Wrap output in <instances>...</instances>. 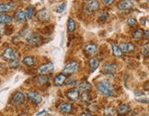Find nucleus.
<instances>
[{
    "label": "nucleus",
    "instance_id": "nucleus-15",
    "mask_svg": "<svg viewBox=\"0 0 149 116\" xmlns=\"http://www.w3.org/2000/svg\"><path fill=\"white\" fill-rule=\"evenodd\" d=\"M66 80V76L65 74H59L57 75L54 79V83L55 85H58V86H62L63 84L65 83V82Z\"/></svg>",
    "mask_w": 149,
    "mask_h": 116
},
{
    "label": "nucleus",
    "instance_id": "nucleus-25",
    "mask_svg": "<svg viewBox=\"0 0 149 116\" xmlns=\"http://www.w3.org/2000/svg\"><path fill=\"white\" fill-rule=\"evenodd\" d=\"M24 13H25V16H26V19H31L33 14H34V10H33V8L31 7V5H30L25 11H24Z\"/></svg>",
    "mask_w": 149,
    "mask_h": 116
},
{
    "label": "nucleus",
    "instance_id": "nucleus-37",
    "mask_svg": "<svg viewBox=\"0 0 149 116\" xmlns=\"http://www.w3.org/2000/svg\"><path fill=\"white\" fill-rule=\"evenodd\" d=\"M80 116H93V115H91L89 113H83L80 114Z\"/></svg>",
    "mask_w": 149,
    "mask_h": 116
},
{
    "label": "nucleus",
    "instance_id": "nucleus-29",
    "mask_svg": "<svg viewBox=\"0 0 149 116\" xmlns=\"http://www.w3.org/2000/svg\"><path fill=\"white\" fill-rule=\"evenodd\" d=\"M133 36H134V38H135V39H140L143 37V31L142 30H136L134 32Z\"/></svg>",
    "mask_w": 149,
    "mask_h": 116
},
{
    "label": "nucleus",
    "instance_id": "nucleus-33",
    "mask_svg": "<svg viewBox=\"0 0 149 116\" xmlns=\"http://www.w3.org/2000/svg\"><path fill=\"white\" fill-rule=\"evenodd\" d=\"M143 53L145 55H149V44L146 45L144 48H143Z\"/></svg>",
    "mask_w": 149,
    "mask_h": 116
},
{
    "label": "nucleus",
    "instance_id": "nucleus-31",
    "mask_svg": "<svg viewBox=\"0 0 149 116\" xmlns=\"http://www.w3.org/2000/svg\"><path fill=\"white\" fill-rule=\"evenodd\" d=\"M108 16H109L108 12H102V13L100 14V21H105V20L107 19Z\"/></svg>",
    "mask_w": 149,
    "mask_h": 116
},
{
    "label": "nucleus",
    "instance_id": "nucleus-21",
    "mask_svg": "<svg viewBox=\"0 0 149 116\" xmlns=\"http://www.w3.org/2000/svg\"><path fill=\"white\" fill-rule=\"evenodd\" d=\"M78 90L80 91H87L88 90L91 89V85L88 82H83L78 85Z\"/></svg>",
    "mask_w": 149,
    "mask_h": 116
},
{
    "label": "nucleus",
    "instance_id": "nucleus-16",
    "mask_svg": "<svg viewBox=\"0 0 149 116\" xmlns=\"http://www.w3.org/2000/svg\"><path fill=\"white\" fill-rule=\"evenodd\" d=\"M85 50L88 52V53L91 54V55H93L95 54L97 50H98V48H97V46L95 44H92V43H89L88 44L87 46L85 47Z\"/></svg>",
    "mask_w": 149,
    "mask_h": 116
},
{
    "label": "nucleus",
    "instance_id": "nucleus-22",
    "mask_svg": "<svg viewBox=\"0 0 149 116\" xmlns=\"http://www.w3.org/2000/svg\"><path fill=\"white\" fill-rule=\"evenodd\" d=\"M35 82L40 85H43L44 83H46L48 82V78L46 76H44V75H40V76L35 78Z\"/></svg>",
    "mask_w": 149,
    "mask_h": 116
},
{
    "label": "nucleus",
    "instance_id": "nucleus-4",
    "mask_svg": "<svg viewBox=\"0 0 149 116\" xmlns=\"http://www.w3.org/2000/svg\"><path fill=\"white\" fill-rule=\"evenodd\" d=\"M99 8H100V3L97 1V0H90L87 4V5H86V11H87L88 14L95 12V11H97Z\"/></svg>",
    "mask_w": 149,
    "mask_h": 116
},
{
    "label": "nucleus",
    "instance_id": "nucleus-3",
    "mask_svg": "<svg viewBox=\"0 0 149 116\" xmlns=\"http://www.w3.org/2000/svg\"><path fill=\"white\" fill-rule=\"evenodd\" d=\"M54 66L52 62H49V63H46V64H43L42 66H40L38 69H37V71L41 74V75H43V74H48V73H51L52 71H54Z\"/></svg>",
    "mask_w": 149,
    "mask_h": 116
},
{
    "label": "nucleus",
    "instance_id": "nucleus-11",
    "mask_svg": "<svg viewBox=\"0 0 149 116\" xmlns=\"http://www.w3.org/2000/svg\"><path fill=\"white\" fill-rule=\"evenodd\" d=\"M120 49L123 52L126 53V52L133 51L134 49V45L133 43H121L120 44Z\"/></svg>",
    "mask_w": 149,
    "mask_h": 116
},
{
    "label": "nucleus",
    "instance_id": "nucleus-5",
    "mask_svg": "<svg viewBox=\"0 0 149 116\" xmlns=\"http://www.w3.org/2000/svg\"><path fill=\"white\" fill-rule=\"evenodd\" d=\"M3 58L5 60H17L16 58V53H15V50L12 48H7L4 50V53H3Z\"/></svg>",
    "mask_w": 149,
    "mask_h": 116
},
{
    "label": "nucleus",
    "instance_id": "nucleus-1",
    "mask_svg": "<svg viewBox=\"0 0 149 116\" xmlns=\"http://www.w3.org/2000/svg\"><path fill=\"white\" fill-rule=\"evenodd\" d=\"M97 90H98L99 93L104 97H110L113 95L114 92L113 87L108 80H103L97 84Z\"/></svg>",
    "mask_w": 149,
    "mask_h": 116
},
{
    "label": "nucleus",
    "instance_id": "nucleus-39",
    "mask_svg": "<svg viewBox=\"0 0 149 116\" xmlns=\"http://www.w3.org/2000/svg\"><path fill=\"white\" fill-rule=\"evenodd\" d=\"M74 80H68V82H67V84H68V85L74 84Z\"/></svg>",
    "mask_w": 149,
    "mask_h": 116
},
{
    "label": "nucleus",
    "instance_id": "nucleus-24",
    "mask_svg": "<svg viewBox=\"0 0 149 116\" xmlns=\"http://www.w3.org/2000/svg\"><path fill=\"white\" fill-rule=\"evenodd\" d=\"M112 50H113V54L116 57H121L123 55V51L120 49V47H118L117 45L112 44Z\"/></svg>",
    "mask_w": 149,
    "mask_h": 116
},
{
    "label": "nucleus",
    "instance_id": "nucleus-20",
    "mask_svg": "<svg viewBox=\"0 0 149 116\" xmlns=\"http://www.w3.org/2000/svg\"><path fill=\"white\" fill-rule=\"evenodd\" d=\"M15 19H17V21H19V22H23L26 19L24 11H17V12L15 13Z\"/></svg>",
    "mask_w": 149,
    "mask_h": 116
},
{
    "label": "nucleus",
    "instance_id": "nucleus-19",
    "mask_svg": "<svg viewBox=\"0 0 149 116\" xmlns=\"http://www.w3.org/2000/svg\"><path fill=\"white\" fill-rule=\"evenodd\" d=\"M22 62H23V64L26 66H33L34 63H35V59L31 56H28L24 58Z\"/></svg>",
    "mask_w": 149,
    "mask_h": 116
},
{
    "label": "nucleus",
    "instance_id": "nucleus-30",
    "mask_svg": "<svg viewBox=\"0 0 149 116\" xmlns=\"http://www.w3.org/2000/svg\"><path fill=\"white\" fill-rule=\"evenodd\" d=\"M65 8H66V5L65 4H62L60 7H58L57 8H55V11L56 12H58V13H62L63 11H64L65 9Z\"/></svg>",
    "mask_w": 149,
    "mask_h": 116
},
{
    "label": "nucleus",
    "instance_id": "nucleus-17",
    "mask_svg": "<svg viewBox=\"0 0 149 116\" xmlns=\"http://www.w3.org/2000/svg\"><path fill=\"white\" fill-rule=\"evenodd\" d=\"M130 106L127 105V104H122L120 105L118 108V113L121 114V115H124V114H127L130 112Z\"/></svg>",
    "mask_w": 149,
    "mask_h": 116
},
{
    "label": "nucleus",
    "instance_id": "nucleus-23",
    "mask_svg": "<svg viewBox=\"0 0 149 116\" xmlns=\"http://www.w3.org/2000/svg\"><path fill=\"white\" fill-rule=\"evenodd\" d=\"M0 20H1L2 24H8V23H11L13 21V19L11 16H8V15H5V14H1V16H0Z\"/></svg>",
    "mask_w": 149,
    "mask_h": 116
},
{
    "label": "nucleus",
    "instance_id": "nucleus-18",
    "mask_svg": "<svg viewBox=\"0 0 149 116\" xmlns=\"http://www.w3.org/2000/svg\"><path fill=\"white\" fill-rule=\"evenodd\" d=\"M88 64H89V67L91 69V71H95V69L99 67L100 63H99V60H97V58H91L88 61Z\"/></svg>",
    "mask_w": 149,
    "mask_h": 116
},
{
    "label": "nucleus",
    "instance_id": "nucleus-32",
    "mask_svg": "<svg viewBox=\"0 0 149 116\" xmlns=\"http://www.w3.org/2000/svg\"><path fill=\"white\" fill-rule=\"evenodd\" d=\"M19 65V60H12L10 63H9V67L10 68H17Z\"/></svg>",
    "mask_w": 149,
    "mask_h": 116
},
{
    "label": "nucleus",
    "instance_id": "nucleus-8",
    "mask_svg": "<svg viewBox=\"0 0 149 116\" xmlns=\"http://www.w3.org/2000/svg\"><path fill=\"white\" fill-rule=\"evenodd\" d=\"M27 96H28L29 99H30L31 101H32L33 102H35L36 104L41 103L42 101V96L40 95V94H38L37 92H34V91H30V92H28Z\"/></svg>",
    "mask_w": 149,
    "mask_h": 116
},
{
    "label": "nucleus",
    "instance_id": "nucleus-36",
    "mask_svg": "<svg viewBox=\"0 0 149 116\" xmlns=\"http://www.w3.org/2000/svg\"><path fill=\"white\" fill-rule=\"evenodd\" d=\"M138 101L141 102H149V99H146V98H144V99H139Z\"/></svg>",
    "mask_w": 149,
    "mask_h": 116
},
{
    "label": "nucleus",
    "instance_id": "nucleus-2",
    "mask_svg": "<svg viewBox=\"0 0 149 116\" xmlns=\"http://www.w3.org/2000/svg\"><path fill=\"white\" fill-rule=\"evenodd\" d=\"M77 69H78V63L77 61H71L65 65V67L63 69V72L65 74H72L76 72Z\"/></svg>",
    "mask_w": 149,
    "mask_h": 116
},
{
    "label": "nucleus",
    "instance_id": "nucleus-9",
    "mask_svg": "<svg viewBox=\"0 0 149 116\" xmlns=\"http://www.w3.org/2000/svg\"><path fill=\"white\" fill-rule=\"evenodd\" d=\"M23 102H24V94L22 93V92L18 91L13 95V97H12V103L13 104L18 105V104L22 103Z\"/></svg>",
    "mask_w": 149,
    "mask_h": 116
},
{
    "label": "nucleus",
    "instance_id": "nucleus-34",
    "mask_svg": "<svg viewBox=\"0 0 149 116\" xmlns=\"http://www.w3.org/2000/svg\"><path fill=\"white\" fill-rule=\"evenodd\" d=\"M135 23H136V20L134 19H133V17L128 19V25H130V26H134Z\"/></svg>",
    "mask_w": 149,
    "mask_h": 116
},
{
    "label": "nucleus",
    "instance_id": "nucleus-28",
    "mask_svg": "<svg viewBox=\"0 0 149 116\" xmlns=\"http://www.w3.org/2000/svg\"><path fill=\"white\" fill-rule=\"evenodd\" d=\"M104 113L105 115H108V116H114L116 114V111L113 108H106Z\"/></svg>",
    "mask_w": 149,
    "mask_h": 116
},
{
    "label": "nucleus",
    "instance_id": "nucleus-38",
    "mask_svg": "<svg viewBox=\"0 0 149 116\" xmlns=\"http://www.w3.org/2000/svg\"><path fill=\"white\" fill-rule=\"evenodd\" d=\"M145 35H146V37L147 38H149V30H145Z\"/></svg>",
    "mask_w": 149,
    "mask_h": 116
},
{
    "label": "nucleus",
    "instance_id": "nucleus-7",
    "mask_svg": "<svg viewBox=\"0 0 149 116\" xmlns=\"http://www.w3.org/2000/svg\"><path fill=\"white\" fill-rule=\"evenodd\" d=\"M26 40H27V42L30 45H31V46H37L39 44V42H40V37H39V35H37V34L31 33L26 38Z\"/></svg>",
    "mask_w": 149,
    "mask_h": 116
},
{
    "label": "nucleus",
    "instance_id": "nucleus-6",
    "mask_svg": "<svg viewBox=\"0 0 149 116\" xmlns=\"http://www.w3.org/2000/svg\"><path fill=\"white\" fill-rule=\"evenodd\" d=\"M66 96L69 100L76 102L79 99L80 94H79V91L78 89H71L66 92Z\"/></svg>",
    "mask_w": 149,
    "mask_h": 116
},
{
    "label": "nucleus",
    "instance_id": "nucleus-35",
    "mask_svg": "<svg viewBox=\"0 0 149 116\" xmlns=\"http://www.w3.org/2000/svg\"><path fill=\"white\" fill-rule=\"evenodd\" d=\"M103 3H104L105 5H111L114 0H102Z\"/></svg>",
    "mask_w": 149,
    "mask_h": 116
},
{
    "label": "nucleus",
    "instance_id": "nucleus-10",
    "mask_svg": "<svg viewBox=\"0 0 149 116\" xmlns=\"http://www.w3.org/2000/svg\"><path fill=\"white\" fill-rule=\"evenodd\" d=\"M37 17H38V19L41 21H47L50 17L49 11L47 9H42L41 11H39L37 14Z\"/></svg>",
    "mask_w": 149,
    "mask_h": 116
},
{
    "label": "nucleus",
    "instance_id": "nucleus-12",
    "mask_svg": "<svg viewBox=\"0 0 149 116\" xmlns=\"http://www.w3.org/2000/svg\"><path fill=\"white\" fill-rule=\"evenodd\" d=\"M73 110V105L70 103H62L59 106V111L64 113H69L72 112Z\"/></svg>",
    "mask_w": 149,
    "mask_h": 116
},
{
    "label": "nucleus",
    "instance_id": "nucleus-26",
    "mask_svg": "<svg viewBox=\"0 0 149 116\" xmlns=\"http://www.w3.org/2000/svg\"><path fill=\"white\" fill-rule=\"evenodd\" d=\"M67 28H68V31H69V32H73L74 30V28H76V23H74V19H68Z\"/></svg>",
    "mask_w": 149,
    "mask_h": 116
},
{
    "label": "nucleus",
    "instance_id": "nucleus-14",
    "mask_svg": "<svg viewBox=\"0 0 149 116\" xmlns=\"http://www.w3.org/2000/svg\"><path fill=\"white\" fill-rule=\"evenodd\" d=\"M116 71V65L115 64H106L103 66L102 71L104 73H113Z\"/></svg>",
    "mask_w": 149,
    "mask_h": 116
},
{
    "label": "nucleus",
    "instance_id": "nucleus-27",
    "mask_svg": "<svg viewBox=\"0 0 149 116\" xmlns=\"http://www.w3.org/2000/svg\"><path fill=\"white\" fill-rule=\"evenodd\" d=\"M14 4L10 3V4H1V7H0V9H1V12H4V11H8L11 10L12 8H14Z\"/></svg>",
    "mask_w": 149,
    "mask_h": 116
},
{
    "label": "nucleus",
    "instance_id": "nucleus-13",
    "mask_svg": "<svg viewBox=\"0 0 149 116\" xmlns=\"http://www.w3.org/2000/svg\"><path fill=\"white\" fill-rule=\"evenodd\" d=\"M132 7H133V4H132V2L129 1V0H124V1H122L118 5L119 9H121V10H128Z\"/></svg>",
    "mask_w": 149,
    "mask_h": 116
},
{
    "label": "nucleus",
    "instance_id": "nucleus-40",
    "mask_svg": "<svg viewBox=\"0 0 149 116\" xmlns=\"http://www.w3.org/2000/svg\"><path fill=\"white\" fill-rule=\"evenodd\" d=\"M146 1H149V0H146Z\"/></svg>",
    "mask_w": 149,
    "mask_h": 116
}]
</instances>
